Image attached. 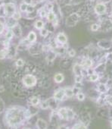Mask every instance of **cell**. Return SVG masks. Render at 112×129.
<instances>
[{
    "mask_svg": "<svg viewBox=\"0 0 112 129\" xmlns=\"http://www.w3.org/2000/svg\"><path fill=\"white\" fill-rule=\"evenodd\" d=\"M80 20V15L77 13L71 14L69 17H68L67 20H66V24L69 27H73V26L77 24V23Z\"/></svg>",
    "mask_w": 112,
    "mask_h": 129,
    "instance_id": "obj_3",
    "label": "cell"
},
{
    "mask_svg": "<svg viewBox=\"0 0 112 129\" xmlns=\"http://www.w3.org/2000/svg\"><path fill=\"white\" fill-rule=\"evenodd\" d=\"M86 77H88V80L91 82H96L100 79V75L94 72V73L88 75Z\"/></svg>",
    "mask_w": 112,
    "mask_h": 129,
    "instance_id": "obj_19",
    "label": "cell"
},
{
    "mask_svg": "<svg viewBox=\"0 0 112 129\" xmlns=\"http://www.w3.org/2000/svg\"><path fill=\"white\" fill-rule=\"evenodd\" d=\"M24 2L25 4H27V5H32L33 3V0H24Z\"/></svg>",
    "mask_w": 112,
    "mask_h": 129,
    "instance_id": "obj_45",
    "label": "cell"
},
{
    "mask_svg": "<svg viewBox=\"0 0 112 129\" xmlns=\"http://www.w3.org/2000/svg\"><path fill=\"white\" fill-rule=\"evenodd\" d=\"M27 40L30 43H35L36 40H37V34L34 31L30 32L28 36H27Z\"/></svg>",
    "mask_w": 112,
    "mask_h": 129,
    "instance_id": "obj_21",
    "label": "cell"
},
{
    "mask_svg": "<svg viewBox=\"0 0 112 129\" xmlns=\"http://www.w3.org/2000/svg\"><path fill=\"white\" fill-rule=\"evenodd\" d=\"M14 37V33L12 30H8L6 34V37L8 39V40H11Z\"/></svg>",
    "mask_w": 112,
    "mask_h": 129,
    "instance_id": "obj_35",
    "label": "cell"
},
{
    "mask_svg": "<svg viewBox=\"0 0 112 129\" xmlns=\"http://www.w3.org/2000/svg\"><path fill=\"white\" fill-rule=\"evenodd\" d=\"M3 109H4V103L2 102V100L0 99V114H1V112H2Z\"/></svg>",
    "mask_w": 112,
    "mask_h": 129,
    "instance_id": "obj_44",
    "label": "cell"
},
{
    "mask_svg": "<svg viewBox=\"0 0 112 129\" xmlns=\"http://www.w3.org/2000/svg\"><path fill=\"white\" fill-rule=\"evenodd\" d=\"M111 17L112 18V12H111Z\"/></svg>",
    "mask_w": 112,
    "mask_h": 129,
    "instance_id": "obj_49",
    "label": "cell"
},
{
    "mask_svg": "<svg viewBox=\"0 0 112 129\" xmlns=\"http://www.w3.org/2000/svg\"><path fill=\"white\" fill-rule=\"evenodd\" d=\"M81 66L83 67V68L84 69H89L93 68V60L89 58V57H84L83 59H82L81 60L80 63Z\"/></svg>",
    "mask_w": 112,
    "mask_h": 129,
    "instance_id": "obj_6",
    "label": "cell"
},
{
    "mask_svg": "<svg viewBox=\"0 0 112 129\" xmlns=\"http://www.w3.org/2000/svg\"><path fill=\"white\" fill-rule=\"evenodd\" d=\"M106 67L107 65L105 62H100L99 64L96 65L93 69L95 73H97L98 75H100L101 74L103 75L105 73V71H106Z\"/></svg>",
    "mask_w": 112,
    "mask_h": 129,
    "instance_id": "obj_9",
    "label": "cell"
},
{
    "mask_svg": "<svg viewBox=\"0 0 112 129\" xmlns=\"http://www.w3.org/2000/svg\"><path fill=\"white\" fill-rule=\"evenodd\" d=\"M101 2H103V3H105V4H106V3H108L109 1H110V0H101Z\"/></svg>",
    "mask_w": 112,
    "mask_h": 129,
    "instance_id": "obj_47",
    "label": "cell"
},
{
    "mask_svg": "<svg viewBox=\"0 0 112 129\" xmlns=\"http://www.w3.org/2000/svg\"><path fill=\"white\" fill-rule=\"evenodd\" d=\"M4 9L5 14L8 17H12L14 14L16 12V6L13 3H6Z\"/></svg>",
    "mask_w": 112,
    "mask_h": 129,
    "instance_id": "obj_4",
    "label": "cell"
},
{
    "mask_svg": "<svg viewBox=\"0 0 112 129\" xmlns=\"http://www.w3.org/2000/svg\"><path fill=\"white\" fill-rule=\"evenodd\" d=\"M40 107L42 108L43 109H46L49 108V104H48V102L47 101H43L41 102V105H40Z\"/></svg>",
    "mask_w": 112,
    "mask_h": 129,
    "instance_id": "obj_40",
    "label": "cell"
},
{
    "mask_svg": "<svg viewBox=\"0 0 112 129\" xmlns=\"http://www.w3.org/2000/svg\"><path fill=\"white\" fill-rule=\"evenodd\" d=\"M42 1H45V0H42Z\"/></svg>",
    "mask_w": 112,
    "mask_h": 129,
    "instance_id": "obj_51",
    "label": "cell"
},
{
    "mask_svg": "<svg viewBox=\"0 0 112 129\" xmlns=\"http://www.w3.org/2000/svg\"><path fill=\"white\" fill-rule=\"evenodd\" d=\"M64 93H65V96L67 97H69V98L74 96V95L73 88H70V87L64 88Z\"/></svg>",
    "mask_w": 112,
    "mask_h": 129,
    "instance_id": "obj_22",
    "label": "cell"
},
{
    "mask_svg": "<svg viewBox=\"0 0 112 129\" xmlns=\"http://www.w3.org/2000/svg\"><path fill=\"white\" fill-rule=\"evenodd\" d=\"M94 11L96 14L98 15H103L107 12V6L103 2H99L95 6Z\"/></svg>",
    "mask_w": 112,
    "mask_h": 129,
    "instance_id": "obj_5",
    "label": "cell"
},
{
    "mask_svg": "<svg viewBox=\"0 0 112 129\" xmlns=\"http://www.w3.org/2000/svg\"><path fill=\"white\" fill-rule=\"evenodd\" d=\"M47 19L49 21H51V22H53L54 20L56 19V14L53 12H49L48 14H47Z\"/></svg>",
    "mask_w": 112,
    "mask_h": 129,
    "instance_id": "obj_24",
    "label": "cell"
},
{
    "mask_svg": "<svg viewBox=\"0 0 112 129\" xmlns=\"http://www.w3.org/2000/svg\"><path fill=\"white\" fill-rule=\"evenodd\" d=\"M13 33H14V35L16 36L17 37H21V28L20 27V26L16 24L14 26V27H13Z\"/></svg>",
    "mask_w": 112,
    "mask_h": 129,
    "instance_id": "obj_20",
    "label": "cell"
},
{
    "mask_svg": "<svg viewBox=\"0 0 112 129\" xmlns=\"http://www.w3.org/2000/svg\"><path fill=\"white\" fill-rule=\"evenodd\" d=\"M75 117V112L73 109L68 108V120H72Z\"/></svg>",
    "mask_w": 112,
    "mask_h": 129,
    "instance_id": "obj_26",
    "label": "cell"
},
{
    "mask_svg": "<svg viewBox=\"0 0 112 129\" xmlns=\"http://www.w3.org/2000/svg\"><path fill=\"white\" fill-rule=\"evenodd\" d=\"M97 45L99 48L105 49V50L111 49V46H112V43H111V41L106 40H101L99 41Z\"/></svg>",
    "mask_w": 112,
    "mask_h": 129,
    "instance_id": "obj_8",
    "label": "cell"
},
{
    "mask_svg": "<svg viewBox=\"0 0 112 129\" xmlns=\"http://www.w3.org/2000/svg\"><path fill=\"white\" fill-rule=\"evenodd\" d=\"M22 82L25 87H33L37 83V79L36 76L32 74H27L23 77Z\"/></svg>",
    "mask_w": 112,
    "mask_h": 129,
    "instance_id": "obj_2",
    "label": "cell"
},
{
    "mask_svg": "<svg viewBox=\"0 0 112 129\" xmlns=\"http://www.w3.org/2000/svg\"><path fill=\"white\" fill-rule=\"evenodd\" d=\"M25 112H23L21 109L18 108H12L9 109L6 114V118L8 123L11 126L18 125L19 123H21L23 118V115Z\"/></svg>",
    "mask_w": 112,
    "mask_h": 129,
    "instance_id": "obj_1",
    "label": "cell"
},
{
    "mask_svg": "<svg viewBox=\"0 0 112 129\" xmlns=\"http://www.w3.org/2000/svg\"><path fill=\"white\" fill-rule=\"evenodd\" d=\"M70 60H69L68 59H65L62 60V62H61V66H62L63 68H68L70 66Z\"/></svg>",
    "mask_w": 112,
    "mask_h": 129,
    "instance_id": "obj_25",
    "label": "cell"
},
{
    "mask_svg": "<svg viewBox=\"0 0 112 129\" xmlns=\"http://www.w3.org/2000/svg\"><path fill=\"white\" fill-rule=\"evenodd\" d=\"M56 56H57V53H56L55 51L49 50V52H47V55H46V58H45L47 63H52L54 60L55 59Z\"/></svg>",
    "mask_w": 112,
    "mask_h": 129,
    "instance_id": "obj_13",
    "label": "cell"
},
{
    "mask_svg": "<svg viewBox=\"0 0 112 129\" xmlns=\"http://www.w3.org/2000/svg\"><path fill=\"white\" fill-rule=\"evenodd\" d=\"M74 129H88V128H87V125H84L83 123H79L74 126Z\"/></svg>",
    "mask_w": 112,
    "mask_h": 129,
    "instance_id": "obj_32",
    "label": "cell"
},
{
    "mask_svg": "<svg viewBox=\"0 0 112 129\" xmlns=\"http://www.w3.org/2000/svg\"><path fill=\"white\" fill-rule=\"evenodd\" d=\"M56 41L60 44L64 45L68 43V37L64 33H59L56 37Z\"/></svg>",
    "mask_w": 112,
    "mask_h": 129,
    "instance_id": "obj_10",
    "label": "cell"
},
{
    "mask_svg": "<svg viewBox=\"0 0 112 129\" xmlns=\"http://www.w3.org/2000/svg\"><path fill=\"white\" fill-rule=\"evenodd\" d=\"M108 89H109V87L107 86V84L105 83H101V82H100V84H99L97 86V90L101 94H106V93L108 92Z\"/></svg>",
    "mask_w": 112,
    "mask_h": 129,
    "instance_id": "obj_15",
    "label": "cell"
},
{
    "mask_svg": "<svg viewBox=\"0 0 112 129\" xmlns=\"http://www.w3.org/2000/svg\"><path fill=\"white\" fill-rule=\"evenodd\" d=\"M90 1H91V2H95V0H90Z\"/></svg>",
    "mask_w": 112,
    "mask_h": 129,
    "instance_id": "obj_48",
    "label": "cell"
},
{
    "mask_svg": "<svg viewBox=\"0 0 112 129\" xmlns=\"http://www.w3.org/2000/svg\"><path fill=\"white\" fill-rule=\"evenodd\" d=\"M58 129H68V128L67 126H66V125H63L59 126V127H58Z\"/></svg>",
    "mask_w": 112,
    "mask_h": 129,
    "instance_id": "obj_46",
    "label": "cell"
},
{
    "mask_svg": "<svg viewBox=\"0 0 112 129\" xmlns=\"http://www.w3.org/2000/svg\"><path fill=\"white\" fill-rule=\"evenodd\" d=\"M15 65H16L17 67H23L25 65L24 61L22 59H18L15 61Z\"/></svg>",
    "mask_w": 112,
    "mask_h": 129,
    "instance_id": "obj_31",
    "label": "cell"
},
{
    "mask_svg": "<svg viewBox=\"0 0 112 129\" xmlns=\"http://www.w3.org/2000/svg\"><path fill=\"white\" fill-rule=\"evenodd\" d=\"M107 102H108L111 106H112V95H107Z\"/></svg>",
    "mask_w": 112,
    "mask_h": 129,
    "instance_id": "obj_42",
    "label": "cell"
},
{
    "mask_svg": "<svg viewBox=\"0 0 112 129\" xmlns=\"http://www.w3.org/2000/svg\"><path fill=\"white\" fill-rule=\"evenodd\" d=\"M27 129H30V128H27Z\"/></svg>",
    "mask_w": 112,
    "mask_h": 129,
    "instance_id": "obj_52",
    "label": "cell"
},
{
    "mask_svg": "<svg viewBox=\"0 0 112 129\" xmlns=\"http://www.w3.org/2000/svg\"><path fill=\"white\" fill-rule=\"evenodd\" d=\"M90 29L92 31H98V30L100 29V24H97V23H94L91 25V27H90Z\"/></svg>",
    "mask_w": 112,
    "mask_h": 129,
    "instance_id": "obj_29",
    "label": "cell"
},
{
    "mask_svg": "<svg viewBox=\"0 0 112 129\" xmlns=\"http://www.w3.org/2000/svg\"><path fill=\"white\" fill-rule=\"evenodd\" d=\"M44 22L42 20H38L37 21L35 22V27L37 28V30H42L43 28H44Z\"/></svg>",
    "mask_w": 112,
    "mask_h": 129,
    "instance_id": "obj_23",
    "label": "cell"
},
{
    "mask_svg": "<svg viewBox=\"0 0 112 129\" xmlns=\"http://www.w3.org/2000/svg\"><path fill=\"white\" fill-rule=\"evenodd\" d=\"M12 18H13V19H14V20H19V19H21V14H20V12H16L14 14V15L12 16Z\"/></svg>",
    "mask_w": 112,
    "mask_h": 129,
    "instance_id": "obj_38",
    "label": "cell"
},
{
    "mask_svg": "<svg viewBox=\"0 0 112 129\" xmlns=\"http://www.w3.org/2000/svg\"><path fill=\"white\" fill-rule=\"evenodd\" d=\"M4 29H5V26L3 24V23L0 22V34H2L3 33Z\"/></svg>",
    "mask_w": 112,
    "mask_h": 129,
    "instance_id": "obj_43",
    "label": "cell"
},
{
    "mask_svg": "<svg viewBox=\"0 0 112 129\" xmlns=\"http://www.w3.org/2000/svg\"><path fill=\"white\" fill-rule=\"evenodd\" d=\"M48 34H49V30L47 29L43 28L42 30H40V35H41L42 37H47Z\"/></svg>",
    "mask_w": 112,
    "mask_h": 129,
    "instance_id": "obj_34",
    "label": "cell"
},
{
    "mask_svg": "<svg viewBox=\"0 0 112 129\" xmlns=\"http://www.w3.org/2000/svg\"><path fill=\"white\" fill-rule=\"evenodd\" d=\"M27 6L28 5L24 3H21L20 5V11L21 12H27Z\"/></svg>",
    "mask_w": 112,
    "mask_h": 129,
    "instance_id": "obj_36",
    "label": "cell"
},
{
    "mask_svg": "<svg viewBox=\"0 0 112 129\" xmlns=\"http://www.w3.org/2000/svg\"><path fill=\"white\" fill-rule=\"evenodd\" d=\"M65 96V93H64V89L61 88L58 90H56L54 94V98L58 101H61L64 99Z\"/></svg>",
    "mask_w": 112,
    "mask_h": 129,
    "instance_id": "obj_12",
    "label": "cell"
},
{
    "mask_svg": "<svg viewBox=\"0 0 112 129\" xmlns=\"http://www.w3.org/2000/svg\"><path fill=\"white\" fill-rule=\"evenodd\" d=\"M68 54L70 58H74V57H75V55H76V54H77V53H76V51L74 49H70L68 52Z\"/></svg>",
    "mask_w": 112,
    "mask_h": 129,
    "instance_id": "obj_37",
    "label": "cell"
},
{
    "mask_svg": "<svg viewBox=\"0 0 112 129\" xmlns=\"http://www.w3.org/2000/svg\"><path fill=\"white\" fill-rule=\"evenodd\" d=\"M37 126L38 129H47V122L43 118H39L37 122Z\"/></svg>",
    "mask_w": 112,
    "mask_h": 129,
    "instance_id": "obj_16",
    "label": "cell"
},
{
    "mask_svg": "<svg viewBox=\"0 0 112 129\" xmlns=\"http://www.w3.org/2000/svg\"><path fill=\"white\" fill-rule=\"evenodd\" d=\"M111 43H112V38H111Z\"/></svg>",
    "mask_w": 112,
    "mask_h": 129,
    "instance_id": "obj_50",
    "label": "cell"
},
{
    "mask_svg": "<svg viewBox=\"0 0 112 129\" xmlns=\"http://www.w3.org/2000/svg\"><path fill=\"white\" fill-rule=\"evenodd\" d=\"M48 104H49V107L52 108V109H55L57 108L58 106V100H56L55 98H50L47 100Z\"/></svg>",
    "mask_w": 112,
    "mask_h": 129,
    "instance_id": "obj_18",
    "label": "cell"
},
{
    "mask_svg": "<svg viewBox=\"0 0 112 129\" xmlns=\"http://www.w3.org/2000/svg\"><path fill=\"white\" fill-rule=\"evenodd\" d=\"M8 55V49H4L0 50V59H4Z\"/></svg>",
    "mask_w": 112,
    "mask_h": 129,
    "instance_id": "obj_28",
    "label": "cell"
},
{
    "mask_svg": "<svg viewBox=\"0 0 112 129\" xmlns=\"http://www.w3.org/2000/svg\"><path fill=\"white\" fill-rule=\"evenodd\" d=\"M76 95H77V99L79 101H83L85 100V98H86V95L82 92H79L78 94H77Z\"/></svg>",
    "mask_w": 112,
    "mask_h": 129,
    "instance_id": "obj_30",
    "label": "cell"
},
{
    "mask_svg": "<svg viewBox=\"0 0 112 129\" xmlns=\"http://www.w3.org/2000/svg\"><path fill=\"white\" fill-rule=\"evenodd\" d=\"M39 97L37 96H33L31 98V100H30V102H31V105L33 106H37L39 103Z\"/></svg>",
    "mask_w": 112,
    "mask_h": 129,
    "instance_id": "obj_27",
    "label": "cell"
},
{
    "mask_svg": "<svg viewBox=\"0 0 112 129\" xmlns=\"http://www.w3.org/2000/svg\"><path fill=\"white\" fill-rule=\"evenodd\" d=\"M58 115L61 119L68 120V108H60L58 111Z\"/></svg>",
    "mask_w": 112,
    "mask_h": 129,
    "instance_id": "obj_11",
    "label": "cell"
},
{
    "mask_svg": "<svg viewBox=\"0 0 112 129\" xmlns=\"http://www.w3.org/2000/svg\"><path fill=\"white\" fill-rule=\"evenodd\" d=\"M83 80V75H75V77H74L75 83H82Z\"/></svg>",
    "mask_w": 112,
    "mask_h": 129,
    "instance_id": "obj_33",
    "label": "cell"
},
{
    "mask_svg": "<svg viewBox=\"0 0 112 129\" xmlns=\"http://www.w3.org/2000/svg\"><path fill=\"white\" fill-rule=\"evenodd\" d=\"M64 80V75L62 73H56L54 76V81L55 83L61 84Z\"/></svg>",
    "mask_w": 112,
    "mask_h": 129,
    "instance_id": "obj_17",
    "label": "cell"
},
{
    "mask_svg": "<svg viewBox=\"0 0 112 129\" xmlns=\"http://www.w3.org/2000/svg\"><path fill=\"white\" fill-rule=\"evenodd\" d=\"M35 10V8L34 6H33L32 5H29V6H27V13H32L33 12V11Z\"/></svg>",
    "mask_w": 112,
    "mask_h": 129,
    "instance_id": "obj_41",
    "label": "cell"
},
{
    "mask_svg": "<svg viewBox=\"0 0 112 129\" xmlns=\"http://www.w3.org/2000/svg\"><path fill=\"white\" fill-rule=\"evenodd\" d=\"M43 50V46H40L39 44H34L30 46L29 48V52L30 54H32L33 55H37L41 53V52Z\"/></svg>",
    "mask_w": 112,
    "mask_h": 129,
    "instance_id": "obj_7",
    "label": "cell"
},
{
    "mask_svg": "<svg viewBox=\"0 0 112 129\" xmlns=\"http://www.w3.org/2000/svg\"><path fill=\"white\" fill-rule=\"evenodd\" d=\"M39 16L41 18H45L47 16V12L45 11V9L43 8L39 11Z\"/></svg>",
    "mask_w": 112,
    "mask_h": 129,
    "instance_id": "obj_39",
    "label": "cell"
},
{
    "mask_svg": "<svg viewBox=\"0 0 112 129\" xmlns=\"http://www.w3.org/2000/svg\"><path fill=\"white\" fill-rule=\"evenodd\" d=\"M83 67L80 63H76L73 65V71L75 75H83Z\"/></svg>",
    "mask_w": 112,
    "mask_h": 129,
    "instance_id": "obj_14",
    "label": "cell"
}]
</instances>
